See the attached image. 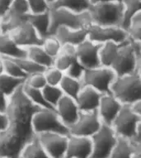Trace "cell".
Wrapping results in <instances>:
<instances>
[{"label":"cell","mask_w":141,"mask_h":158,"mask_svg":"<svg viewBox=\"0 0 141 158\" xmlns=\"http://www.w3.org/2000/svg\"><path fill=\"white\" fill-rule=\"evenodd\" d=\"M41 108L30 100L24 90L23 85L8 97V105L6 116L8 123L17 125L30 135H35L31 127L34 114Z\"/></svg>","instance_id":"obj_1"},{"label":"cell","mask_w":141,"mask_h":158,"mask_svg":"<svg viewBox=\"0 0 141 158\" xmlns=\"http://www.w3.org/2000/svg\"><path fill=\"white\" fill-rule=\"evenodd\" d=\"M111 69L116 76L141 71V41L128 38L122 42Z\"/></svg>","instance_id":"obj_2"},{"label":"cell","mask_w":141,"mask_h":158,"mask_svg":"<svg viewBox=\"0 0 141 158\" xmlns=\"http://www.w3.org/2000/svg\"><path fill=\"white\" fill-rule=\"evenodd\" d=\"M123 5L115 0L92 3L88 8L91 23L103 27H123Z\"/></svg>","instance_id":"obj_3"},{"label":"cell","mask_w":141,"mask_h":158,"mask_svg":"<svg viewBox=\"0 0 141 158\" xmlns=\"http://www.w3.org/2000/svg\"><path fill=\"white\" fill-rule=\"evenodd\" d=\"M111 94L122 104L141 99V71L116 76L110 87Z\"/></svg>","instance_id":"obj_4"},{"label":"cell","mask_w":141,"mask_h":158,"mask_svg":"<svg viewBox=\"0 0 141 158\" xmlns=\"http://www.w3.org/2000/svg\"><path fill=\"white\" fill-rule=\"evenodd\" d=\"M35 135L28 134L17 125L8 123L5 129L0 132V158L20 157L24 145Z\"/></svg>","instance_id":"obj_5"},{"label":"cell","mask_w":141,"mask_h":158,"mask_svg":"<svg viewBox=\"0 0 141 158\" xmlns=\"http://www.w3.org/2000/svg\"><path fill=\"white\" fill-rule=\"evenodd\" d=\"M115 134L141 143V115L135 114L129 104H123L111 125Z\"/></svg>","instance_id":"obj_6"},{"label":"cell","mask_w":141,"mask_h":158,"mask_svg":"<svg viewBox=\"0 0 141 158\" xmlns=\"http://www.w3.org/2000/svg\"><path fill=\"white\" fill-rule=\"evenodd\" d=\"M50 35H53L56 29L60 27L71 29H80L87 27L91 23L89 13L87 11L83 13H75L63 8H50Z\"/></svg>","instance_id":"obj_7"},{"label":"cell","mask_w":141,"mask_h":158,"mask_svg":"<svg viewBox=\"0 0 141 158\" xmlns=\"http://www.w3.org/2000/svg\"><path fill=\"white\" fill-rule=\"evenodd\" d=\"M31 127L35 134L57 132L69 135V128L62 122L54 109H41L34 114Z\"/></svg>","instance_id":"obj_8"},{"label":"cell","mask_w":141,"mask_h":158,"mask_svg":"<svg viewBox=\"0 0 141 158\" xmlns=\"http://www.w3.org/2000/svg\"><path fill=\"white\" fill-rule=\"evenodd\" d=\"M116 75L110 67L99 66L85 69L81 81L83 86H90L101 94H111L110 87Z\"/></svg>","instance_id":"obj_9"},{"label":"cell","mask_w":141,"mask_h":158,"mask_svg":"<svg viewBox=\"0 0 141 158\" xmlns=\"http://www.w3.org/2000/svg\"><path fill=\"white\" fill-rule=\"evenodd\" d=\"M117 135L110 125L102 123L100 128L91 137L92 152L91 158H110Z\"/></svg>","instance_id":"obj_10"},{"label":"cell","mask_w":141,"mask_h":158,"mask_svg":"<svg viewBox=\"0 0 141 158\" xmlns=\"http://www.w3.org/2000/svg\"><path fill=\"white\" fill-rule=\"evenodd\" d=\"M30 13L27 0H13L7 13L0 18L2 33H9L25 23Z\"/></svg>","instance_id":"obj_11"},{"label":"cell","mask_w":141,"mask_h":158,"mask_svg":"<svg viewBox=\"0 0 141 158\" xmlns=\"http://www.w3.org/2000/svg\"><path fill=\"white\" fill-rule=\"evenodd\" d=\"M86 29L87 39L99 44L108 42L121 43L128 39V34L123 27H103L90 23Z\"/></svg>","instance_id":"obj_12"},{"label":"cell","mask_w":141,"mask_h":158,"mask_svg":"<svg viewBox=\"0 0 141 158\" xmlns=\"http://www.w3.org/2000/svg\"><path fill=\"white\" fill-rule=\"evenodd\" d=\"M98 110L90 112L80 111L76 122L69 127V134L91 137L102 125Z\"/></svg>","instance_id":"obj_13"},{"label":"cell","mask_w":141,"mask_h":158,"mask_svg":"<svg viewBox=\"0 0 141 158\" xmlns=\"http://www.w3.org/2000/svg\"><path fill=\"white\" fill-rule=\"evenodd\" d=\"M37 136L48 158H65L69 135L44 132Z\"/></svg>","instance_id":"obj_14"},{"label":"cell","mask_w":141,"mask_h":158,"mask_svg":"<svg viewBox=\"0 0 141 158\" xmlns=\"http://www.w3.org/2000/svg\"><path fill=\"white\" fill-rule=\"evenodd\" d=\"M102 44L96 43L89 39L85 40L76 47L77 60L85 69L97 68L101 65L100 52Z\"/></svg>","instance_id":"obj_15"},{"label":"cell","mask_w":141,"mask_h":158,"mask_svg":"<svg viewBox=\"0 0 141 158\" xmlns=\"http://www.w3.org/2000/svg\"><path fill=\"white\" fill-rule=\"evenodd\" d=\"M13 40L22 48H28L33 46H39L42 44L43 39L41 38L33 27L29 23L28 21L21 25L18 27L8 33Z\"/></svg>","instance_id":"obj_16"},{"label":"cell","mask_w":141,"mask_h":158,"mask_svg":"<svg viewBox=\"0 0 141 158\" xmlns=\"http://www.w3.org/2000/svg\"><path fill=\"white\" fill-rule=\"evenodd\" d=\"M92 152L91 137L69 135L65 158H91Z\"/></svg>","instance_id":"obj_17"},{"label":"cell","mask_w":141,"mask_h":158,"mask_svg":"<svg viewBox=\"0 0 141 158\" xmlns=\"http://www.w3.org/2000/svg\"><path fill=\"white\" fill-rule=\"evenodd\" d=\"M54 110L60 120L68 127L77 121L80 114V109L76 100L67 95H64L59 99Z\"/></svg>","instance_id":"obj_18"},{"label":"cell","mask_w":141,"mask_h":158,"mask_svg":"<svg viewBox=\"0 0 141 158\" xmlns=\"http://www.w3.org/2000/svg\"><path fill=\"white\" fill-rule=\"evenodd\" d=\"M123 104L111 94H104L102 95L98 109V115L103 123L111 125L113 120L121 110Z\"/></svg>","instance_id":"obj_19"},{"label":"cell","mask_w":141,"mask_h":158,"mask_svg":"<svg viewBox=\"0 0 141 158\" xmlns=\"http://www.w3.org/2000/svg\"><path fill=\"white\" fill-rule=\"evenodd\" d=\"M141 143L117 136L110 158H140Z\"/></svg>","instance_id":"obj_20"},{"label":"cell","mask_w":141,"mask_h":158,"mask_svg":"<svg viewBox=\"0 0 141 158\" xmlns=\"http://www.w3.org/2000/svg\"><path fill=\"white\" fill-rule=\"evenodd\" d=\"M103 94L90 86H83L79 94L76 102L80 111L90 112L98 110Z\"/></svg>","instance_id":"obj_21"},{"label":"cell","mask_w":141,"mask_h":158,"mask_svg":"<svg viewBox=\"0 0 141 158\" xmlns=\"http://www.w3.org/2000/svg\"><path fill=\"white\" fill-rule=\"evenodd\" d=\"M56 36L60 43L63 45H72L77 47L78 45L87 39V31L86 27L80 29H71L60 27L56 29L53 34Z\"/></svg>","instance_id":"obj_22"},{"label":"cell","mask_w":141,"mask_h":158,"mask_svg":"<svg viewBox=\"0 0 141 158\" xmlns=\"http://www.w3.org/2000/svg\"><path fill=\"white\" fill-rule=\"evenodd\" d=\"M0 56L7 58L26 57V50L19 47L8 33L0 34Z\"/></svg>","instance_id":"obj_23"},{"label":"cell","mask_w":141,"mask_h":158,"mask_svg":"<svg viewBox=\"0 0 141 158\" xmlns=\"http://www.w3.org/2000/svg\"><path fill=\"white\" fill-rule=\"evenodd\" d=\"M27 21L33 27L41 38L44 39L50 35V10L41 13H30Z\"/></svg>","instance_id":"obj_24"},{"label":"cell","mask_w":141,"mask_h":158,"mask_svg":"<svg viewBox=\"0 0 141 158\" xmlns=\"http://www.w3.org/2000/svg\"><path fill=\"white\" fill-rule=\"evenodd\" d=\"M75 60H77L76 47L72 45H63L59 55L54 58V66L65 73Z\"/></svg>","instance_id":"obj_25"},{"label":"cell","mask_w":141,"mask_h":158,"mask_svg":"<svg viewBox=\"0 0 141 158\" xmlns=\"http://www.w3.org/2000/svg\"><path fill=\"white\" fill-rule=\"evenodd\" d=\"M26 57L45 68L54 66V59L47 54L41 45L26 48Z\"/></svg>","instance_id":"obj_26"},{"label":"cell","mask_w":141,"mask_h":158,"mask_svg":"<svg viewBox=\"0 0 141 158\" xmlns=\"http://www.w3.org/2000/svg\"><path fill=\"white\" fill-rule=\"evenodd\" d=\"M20 157L22 158H48L44 150L37 135H35L31 140L24 145Z\"/></svg>","instance_id":"obj_27"},{"label":"cell","mask_w":141,"mask_h":158,"mask_svg":"<svg viewBox=\"0 0 141 158\" xmlns=\"http://www.w3.org/2000/svg\"><path fill=\"white\" fill-rule=\"evenodd\" d=\"M121 43L108 42L102 44L100 52H99L101 65L111 68L116 55L118 53L119 48Z\"/></svg>","instance_id":"obj_28"},{"label":"cell","mask_w":141,"mask_h":158,"mask_svg":"<svg viewBox=\"0 0 141 158\" xmlns=\"http://www.w3.org/2000/svg\"><path fill=\"white\" fill-rule=\"evenodd\" d=\"M59 86L62 89L64 95L69 96L75 100H76L82 88L83 87L82 81L80 80L70 77L65 74H64L62 81H60Z\"/></svg>","instance_id":"obj_29"},{"label":"cell","mask_w":141,"mask_h":158,"mask_svg":"<svg viewBox=\"0 0 141 158\" xmlns=\"http://www.w3.org/2000/svg\"><path fill=\"white\" fill-rule=\"evenodd\" d=\"M25 82L26 79L13 77L3 72L0 75V91L9 97Z\"/></svg>","instance_id":"obj_30"},{"label":"cell","mask_w":141,"mask_h":158,"mask_svg":"<svg viewBox=\"0 0 141 158\" xmlns=\"http://www.w3.org/2000/svg\"><path fill=\"white\" fill-rule=\"evenodd\" d=\"M91 3L87 0H54L50 8H63L75 13H83L88 10Z\"/></svg>","instance_id":"obj_31"},{"label":"cell","mask_w":141,"mask_h":158,"mask_svg":"<svg viewBox=\"0 0 141 158\" xmlns=\"http://www.w3.org/2000/svg\"><path fill=\"white\" fill-rule=\"evenodd\" d=\"M123 5V27L126 29L131 19L141 12V0H122Z\"/></svg>","instance_id":"obj_32"},{"label":"cell","mask_w":141,"mask_h":158,"mask_svg":"<svg viewBox=\"0 0 141 158\" xmlns=\"http://www.w3.org/2000/svg\"><path fill=\"white\" fill-rule=\"evenodd\" d=\"M41 91H42V94H43L46 101L54 109L56 106V104H58V102L59 101V99L64 95L59 85H46L41 89Z\"/></svg>","instance_id":"obj_33"},{"label":"cell","mask_w":141,"mask_h":158,"mask_svg":"<svg viewBox=\"0 0 141 158\" xmlns=\"http://www.w3.org/2000/svg\"><path fill=\"white\" fill-rule=\"evenodd\" d=\"M23 90H24L25 94L27 95V97L30 98V100L33 104H36V106L40 107L41 109H54L52 107L50 106L48 103L46 101V99H45L43 94H42L41 89L30 87L25 82V84L23 85Z\"/></svg>","instance_id":"obj_34"},{"label":"cell","mask_w":141,"mask_h":158,"mask_svg":"<svg viewBox=\"0 0 141 158\" xmlns=\"http://www.w3.org/2000/svg\"><path fill=\"white\" fill-rule=\"evenodd\" d=\"M12 59L19 65V67L22 69L23 72L27 75V77H28L29 75H33V74H36V73L44 72L46 69V68L35 63L33 60H30L27 57L12 58Z\"/></svg>","instance_id":"obj_35"},{"label":"cell","mask_w":141,"mask_h":158,"mask_svg":"<svg viewBox=\"0 0 141 158\" xmlns=\"http://www.w3.org/2000/svg\"><path fill=\"white\" fill-rule=\"evenodd\" d=\"M41 47H43L45 52L50 56H51L54 59L59 55L62 49V44L54 35H49L45 37L42 41Z\"/></svg>","instance_id":"obj_36"},{"label":"cell","mask_w":141,"mask_h":158,"mask_svg":"<svg viewBox=\"0 0 141 158\" xmlns=\"http://www.w3.org/2000/svg\"><path fill=\"white\" fill-rule=\"evenodd\" d=\"M126 30L129 39L134 41H141V12L131 18Z\"/></svg>","instance_id":"obj_37"},{"label":"cell","mask_w":141,"mask_h":158,"mask_svg":"<svg viewBox=\"0 0 141 158\" xmlns=\"http://www.w3.org/2000/svg\"><path fill=\"white\" fill-rule=\"evenodd\" d=\"M2 58L3 59V64H4V73L13 77L26 80L27 75L23 72L22 69L19 67V65L12 58H7V57H2Z\"/></svg>","instance_id":"obj_38"},{"label":"cell","mask_w":141,"mask_h":158,"mask_svg":"<svg viewBox=\"0 0 141 158\" xmlns=\"http://www.w3.org/2000/svg\"><path fill=\"white\" fill-rule=\"evenodd\" d=\"M47 85H59L64 77V73L55 66L46 68L44 71Z\"/></svg>","instance_id":"obj_39"},{"label":"cell","mask_w":141,"mask_h":158,"mask_svg":"<svg viewBox=\"0 0 141 158\" xmlns=\"http://www.w3.org/2000/svg\"><path fill=\"white\" fill-rule=\"evenodd\" d=\"M26 84L32 88L42 89L47 85V82H46L44 72H40L29 75L28 77L26 78Z\"/></svg>","instance_id":"obj_40"},{"label":"cell","mask_w":141,"mask_h":158,"mask_svg":"<svg viewBox=\"0 0 141 158\" xmlns=\"http://www.w3.org/2000/svg\"><path fill=\"white\" fill-rule=\"evenodd\" d=\"M31 13H41L50 10V3L47 0H27Z\"/></svg>","instance_id":"obj_41"},{"label":"cell","mask_w":141,"mask_h":158,"mask_svg":"<svg viewBox=\"0 0 141 158\" xmlns=\"http://www.w3.org/2000/svg\"><path fill=\"white\" fill-rule=\"evenodd\" d=\"M85 68L83 66L79 60H75V62L73 63L72 65L69 66V68L65 71V75H69L70 77L75 78L77 80H80L82 79L83 73H84Z\"/></svg>","instance_id":"obj_42"},{"label":"cell","mask_w":141,"mask_h":158,"mask_svg":"<svg viewBox=\"0 0 141 158\" xmlns=\"http://www.w3.org/2000/svg\"><path fill=\"white\" fill-rule=\"evenodd\" d=\"M8 105V97L0 91V113L6 114Z\"/></svg>","instance_id":"obj_43"},{"label":"cell","mask_w":141,"mask_h":158,"mask_svg":"<svg viewBox=\"0 0 141 158\" xmlns=\"http://www.w3.org/2000/svg\"><path fill=\"white\" fill-rule=\"evenodd\" d=\"M13 0H0V18L4 16Z\"/></svg>","instance_id":"obj_44"},{"label":"cell","mask_w":141,"mask_h":158,"mask_svg":"<svg viewBox=\"0 0 141 158\" xmlns=\"http://www.w3.org/2000/svg\"><path fill=\"white\" fill-rule=\"evenodd\" d=\"M8 125V120L6 114L0 113V132H2L3 129H5Z\"/></svg>","instance_id":"obj_45"},{"label":"cell","mask_w":141,"mask_h":158,"mask_svg":"<svg viewBox=\"0 0 141 158\" xmlns=\"http://www.w3.org/2000/svg\"><path fill=\"white\" fill-rule=\"evenodd\" d=\"M131 109L133 110L135 114H139V115H141V99L140 100H138V101H135L132 103L131 104H129Z\"/></svg>","instance_id":"obj_46"},{"label":"cell","mask_w":141,"mask_h":158,"mask_svg":"<svg viewBox=\"0 0 141 158\" xmlns=\"http://www.w3.org/2000/svg\"><path fill=\"white\" fill-rule=\"evenodd\" d=\"M4 72V64H3V59L0 56V75Z\"/></svg>","instance_id":"obj_47"},{"label":"cell","mask_w":141,"mask_h":158,"mask_svg":"<svg viewBox=\"0 0 141 158\" xmlns=\"http://www.w3.org/2000/svg\"><path fill=\"white\" fill-rule=\"evenodd\" d=\"M87 1H89V3L92 4V3H100V2H104V1H110V0H87Z\"/></svg>","instance_id":"obj_48"},{"label":"cell","mask_w":141,"mask_h":158,"mask_svg":"<svg viewBox=\"0 0 141 158\" xmlns=\"http://www.w3.org/2000/svg\"><path fill=\"white\" fill-rule=\"evenodd\" d=\"M47 1H48V3H50V4L53 3V1H54V0H47Z\"/></svg>","instance_id":"obj_49"},{"label":"cell","mask_w":141,"mask_h":158,"mask_svg":"<svg viewBox=\"0 0 141 158\" xmlns=\"http://www.w3.org/2000/svg\"><path fill=\"white\" fill-rule=\"evenodd\" d=\"M2 33V28H1V21H0V34Z\"/></svg>","instance_id":"obj_50"},{"label":"cell","mask_w":141,"mask_h":158,"mask_svg":"<svg viewBox=\"0 0 141 158\" xmlns=\"http://www.w3.org/2000/svg\"><path fill=\"white\" fill-rule=\"evenodd\" d=\"M115 1H118V2H121L122 0H115Z\"/></svg>","instance_id":"obj_51"}]
</instances>
